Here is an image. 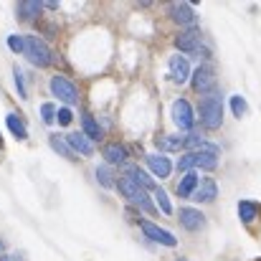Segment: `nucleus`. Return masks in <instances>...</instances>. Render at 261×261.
I'll list each match as a JSON object with an SVG mask.
<instances>
[{"label":"nucleus","mask_w":261,"mask_h":261,"mask_svg":"<svg viewBox=\"0 0 261 261\" xmlns=\"http://www.w3.org/2000/svg\"><path fill=\"white\" fill-rule=\"evenodd\" d=\"M82 124H84V135H87L89 140H101V127L96 124V119L89 112L82 114Z\"/></svg>","instance_id":"4be33fe9"},{"label":"nucleus","mask_w":261,"mask_h":261,"mask_svg":"<svg viewBox=\"0 0 261 261\" xmlns=\"http://www.w3.org/2000/svg\"><path fill=\"white\" fill-rule=\"evenodd\" d=\"M117 185H119L122 195H124L127 200H132L137 208H142V211H147V213H155V205H152V200H150L147 190H142V188H140L132 177H127V175H124V177H122Z\"/></svg>","instance_id":"7ed1b4c3"},{"label":"nucleus","mask_w":261,"mask_h":261,"mask_svg":"<svg viewBox=\"0 0 261 261\" xmlns=\"http://www.w3.org/2000/svg\"><path fill=\"white\" fill-rule=\"evenodd\" d=\"M168 69H170V79H173L175 84H185L188 76H190V61H188V56H182V54H173V56H170Z\"/></svg>","instance_id":"9b49d317"},{"label":"nucleus","mask_w":261,"mask_h":261,"mask_svg":"<svg viewBox=\"0 0 261 261\" xmlns=\"http://www.w3.org/2000/svg\"><path fill=\"white\" fill-rule=\"evenodd\" d=\"M13 79H15V89H18V96H28V89H25V79H23V71L20 66H13Z\"/></svg>","instance_id":"cd10ccee"},{"label":"nucleus","mask_w":261,"mask_h":261,"mask_svg":"<svg viewBox=\"0 0 261 261\" xmlns=\"http://www.w3.org/2000/svg\"><path fill=\"white\" fill-rule=\"evenodd\" d=\"M5 127L10 129V135L15 137V140H28V129H25V124H23V119L18 117V114H8L5 117Z\"/></svg>","instance_id":"a211bd4d"},{"label":"nucleus","mask_w":261,"mask_h":261,"mask_svg":"<svg viewBox=\"0 0 261 261\" xmlns=\"http://www.w3.org/2000/svg\"><path fill=\"white\" fill-rule=\"evenodd\" d=\"M3 249H5V246H3V241H0V254H3ZM3 256H5V254H3Z\"/></svg>","instance_id":"2f4dec72"},{"label":"nucleus","mask_w":261,"mask_h":261,"mask_svg":"<svg viewBox=\"0 0 261 261\" xmlns=\"http://www.w3.org/2000/svg\"><path fill=\"white\" fill-rule=\"evenodd\" d=\"M0 261H23L20 254H5V256H0Z\"/></svg>","instance_id":"7c9ffc66"},{"label":"nucleus","mask_w":261,"mask_h":261,"mask_svg":"<svg viewBox=\"0 0 261 261\" xmlns=\"http://www.w3.org/2000/svg\"><path fill=\"white\" fill-rule=\"evenodd\" d=\"M259 213H261V203H256V200H241L239 203V218H241V223L251 226L259 218Z\"/></svg>","instance_id":"4468645a"},{"label":"nucleus","mask_w":261,"mask_h":261,"mask_svg":"<svg viewBox=\"0 0 261 261\" xmlns=\"http://www.w3.org/2000/svg\"><path fill=\"white\" fill-rule=\"evenodd\" d=\"M51 91H54V96L56 99H61L66 107H71V104H76V99H79V91H76V87L66 79V76H54L51 79Z\"/></svg>","instance_id":"0eeeda50"},{"label":"nucleus","mask_w":261,"mask_h":261,"mask_svg":"<svg viewBox=\"0 0 261 261\" xmlns=\"http://www.w3.org/2000/svg\"><path fill=\"white\" fill-rule=\"evenodd\" d=\"M59 117V112H56V104H51V101H43L41 104V119L46 122V124H54V119Z\"/></svg>","instance_id":"bb28decb"},{"label":"nucleus","mask_w":261,"mask_h":261,"mask_svg":"<svg viewBox=\"0 0 261 261\" xmlns=\"http://www.w3.org/2000/svg\"><path fill=\"white\" fill-rule=\"evenodd\" d=\"M127 177H132V180H135L142 190H158L155 180L145 173V170H140V168H127Z\"/></svg>","instance_id":"6ab92c4d"},{"label":"nucleus","mask_w":261,"mask_h":261,"mask_svg":"<svg viewBox=\"0 0 261 261\" xmlns=\"http://www.w3.org/2000/svg\"><path fill=\"white\" fill-rule=\"evenodd\" d=\"M51 147H54L61 158L76 160V152L71 150V145H69V140H66V137H61V135H51Z\"/></svg>","instance_id":"412c9836"},{"label":"nucleus","mask_w":261,"mask_h":261,"mask_svg":"<svg viewBox=\"0 0 261 261\" xmlns=\"http://www.w3.org/2000/svg\"><path fill=\"white\" fill-rule=\"evenodd\" d=\"M104 158L109 165H124L127 163V150L122 145H107L104 147Z\"/></svg>","instance_id":"aec40b11"},{"label":"nucleus","mask_w":261,"mask_h":261,"mask_svg":"<svg viewBox=\"0 0 261 261\" xmlns=\"http://www.w3.org/2000/svg\"><path fill=\"white\" fill-rule=\"evenodd\" d=\"M170 18H173V23H177V25H182V28H195V10H193V5L190 3H173L170 5Z\"/></svg>","instance_id":"1a4fd4ad"},{"label":"nucleus","mask_w":261,"mask_h":261,"mask_svg":"<svg viewBox=\"0 0 261 261\" xmlns=\"http://www.w3.org/2000/svg\"><path fill=\"white\" fill-rule=\"evenodd\" d=\"M43 8H46V3L31 0V3H20V5H18V13H20V18H36Z\"/></svg>","instance_id":"5701e85b"},{"label":"nucleus","mask_w":261,"mask_h":261,"mask_svg":"<svg viewBox=\"0 0 261 261\" xmlns=\"http://www.w3.org/2000/svg\"><path fill=\"white\" fill-rule=\"evenodd\" d=\"M142 233L150 239V241H155V244H163V246H168V249H173L177 246V239H175L170 231H165V228H160L158 223H150V221H142Z\"/></svg>","instance_id":"9d476101"},{"label":"nucleus","mask_w":261,"mask_h":261,"mask_svg":"<svg viewBox=\"0 0 261 261\" xmlns=\"http://www.w3.org/2000/svg\"><path fill=\"white\" fill-rule=\"evenodd\" d=\"M96 180H99L101 188H114V175H112V170L107 165H99L96 168Z\"/></svg>","instance_id":"393cba45"},{"label":"nucleus","mask_w":261,"mask_h":261,"mask_svg":"<svg viewBox=\"0 0 261 261\" xmlns=\"http://www.w3.org/2000/svg\"><path fill=\"white\" fill-rule=\"evenodd\" d=\"M56 119H59V124H64V127H66V124H71L74 114H71V109H69V107H64V109H59V117H56Z\"/></svg>","instance_id":"c756f323"},{"label":"nucleus","mask_w":261,"mask_h":261,"mask_svg":"<svg viewBox=\"0 0 261 261\" xmlns=\"http://www.w3.org/2000/svg\"><path fill=\"white\" fill-rule=\"evenodd\" d=\"M145 163H147L150 173L158 175V177H170V173H173V163L165 155H147Z\"/></svg>","instance_id":"ddd939ff"},{"label":"nucleus","mask_w":261,"mask_h":261,"mask_svg":"<svg viewBox=\"0 0 261 261\" xmlns=\"http://www.w3.org/2000/svg\"><path fill=\"white\" fill-rule=\"evenodd\" d=\"M175 46H177V51H185V54H190V56H208V51H205V46L200 43V31L198 28H190V31H182V33H177L175 36Z\"/></svg>","instance_id":"39448f33"},{"label":"nucleus","mask_w":261,"mask_h":261,"mask_svg":"<svg viewBox=\"0 0 261 261\" xmlns=\"http://www.w3.org/2000/svg\"><path fill=\"white\" fill-rule=\"evenodd\" d=\"M8 48L15 51V54H23V51H25V38H20V36H8Z\"/></svg>","instance_id":"c85d7f7f"},{"label":"nucleus","mask_w":261,"mask_h":261,"mask_svg":"<svg viewBox=\"0 0 261 261\" xmlns=\"http://www.w3.org/2000/svg\"><path fill=\"white\" fill-rule=\"evenodd\" d=\"M198 185H200V180H198V175L193 173H185L182 177H180V182H177V195L180 198H190V195H195V190H198Z\"/></svg>","instance_id":"f3484780"},{"label":"nucleus","mask_w":261,"mask_h":261,"mask_svg":"<svg viewBox=\"0 0 261 261\" xmlns=\"http://www.w3.org/2000/svg\"><path fill=\"white\" fill-rule=\"evenodd\" d=\"M66 140H69V145H71V150H74L76 155H87V158H89V155L94 152V147H91V140H89L84 132H71Z\"/></svg>","instance_id":"dca6fc26"},{"label":"nucleus","mask_w":261,"mask_h":261,"mask_svg":"<svg viewBox=\"0 0 261 261\" xmlns=\"http://www.w3.org/2000/svg\"><path fill=\"white\" fill-rule=\"evenodd\" d=\"M216 195H218V185H216V180H211V177H205V180H200V185H198V190H195V200L198 203H211V200H216Z\"/></svg>","instance_id":"2eb2a0df"},{"label":"nucleus","mask_w":261,"mask_h":261,"mask_svg":"<svg viewBox=\"0 0 261 261\" xmlns=\"http://www.w3.org/2000/svg\"><path fill=\"white\" fill-rule=\"evenodd\" d=\"M198 114H200L203 127L218 129V127L223 124V101H221V96H218L216 91L208 94V96H203L200 104H198Z\"/></svg>","instance_id":"f257e3e1"},{"label":"nucleus","mask_w":261,"mask_h":261,"mask_svg":"<svg viewBox=\"0 0 261 261\" xmlns=\"http://www.w3.org/2000/svg\"><path fill=\"white\" fill-rule=\"evenodd\" d=\"M246 109H249V104H246V99L244 96H231V112H233V117L236 119H241L244 114H246Z\"/></svg>","instance_id":"a878e982"},{"label":"nucleus","mask_w":261,"mask_h":261,"mask_svg":"<svg viewBox=\"0 0 261 261\" xmlns=\"http://www.w3.org/2000/svg\"><path fill=\"white\" fill-rule=\"evenodd\" d=\"M155 200H158V205H160V211H163L165 216H173V203H170V198H168V193H165L163 188L155 190Z\"/></svg>","instance_id":"b1692460"},{"label":"nucleus","mask_w":261,"mask_h":261,"mask_svg":"<svg viewBox=\"0 0 261 261\" xmlns=\"http://www.w3.org/2000/svg\"><path fill=\"white\" fill-rule=\"evenodd\" d=\"M193 89L198 94H213V89H216V71H213L211 64H203V66L195 69V74H193Z\"/></svg>","instance_id":"6e6552de"},{"label":"nucleus","mask_w":261,"mask_h":261,"mask_svg":"<svg viewBox=\"0 0 261 261\" xmlns=\"http://www.w3.org/2000/svg\"><path fill=\"white\" fill-rule=\"evenodd\" d=\"M173 122L177 124V129H182V132L193 129L195 117H193V107H190L188 99H175L173 101Z\"/></svg>","instance_id":"423d86ee"},{"label":"nucleus","mask_w":261,"mask_h":261,"mask_svg":"<svg viewBox=\"0 0 261 261\" xmlns=\"http://www.w3.org/2000/svg\"><path fill=\"white\" fill-rule=\"evenodd\" d=\"M177 218H180V223H182L188 231H200V228L205 226V216H203L200 211H195V208H180Z\"/></svg>","instance_id":"f8f14e48"},{"label":"nucleus","mask_w":261,"mask_h":261,"mask_svg":"<svg viewBox=\"0 0 261 261\" xmlns=\"http://www.w3.org/2000/svg\"><path fill=\"white\" fill-rule=\"evenodd\" d=\"M25 59L33 64V66H51V48L46 46L43 38L38 36H25Z\"/></svg>","instance_id":"20e7f679"},{"label":"nucleus","mask_w":261,"mask_h":261,"mask_svg":"<svg viewBox=\"0 0 261 261\" xmlns=\"http://www.w3.org/2000/svg\"><path fill=\"white\" fill-rule=\"evenodd\" d=\"M218 165V155L216 152H208V150H193V152H185L180 160H177V168L190 173L193 168H203V170H213Z\"/></svg>","instance_id":"f03ea898"},{"label":"nucleus","mask_w":261,"mask_h":261,"mask_svg":"<svg viewBox=\"0 0 261 261\" xmlns=\"http://www.w3.org/2000/svg\"><path fill=\"white\" fill-rule=\"evenodd\" d=\"M0 147H3V137H0Z\"/></svg>","instance_id":"473e14b6"},{"label":"nucleus","mask_w":261,"mask_h":261,"mask_svg":"<svg viewBox=\"0 0 261 261\" xmlns=\"http://www.w3.org/2000/svg\"><path fill=\"white\" fill-rule=\"evenodd\" d=\"M256 261H261V259H256Z\"/></svg>","instance_id":"f704fd0d"},{"label":"nucleus","mask_w":261,"mask_h":261,"mask_svg":"<svg viewBox=\"0 0 261 261\" xmlns=\"http://www.w3.org/2000/svg\"><path fill=\"white\" fill-rule=\"evenodd\" d=\"M177 261H188V259H177Z\"/></svg>","instance_id":"72a5a7b5"}]
</instances>
